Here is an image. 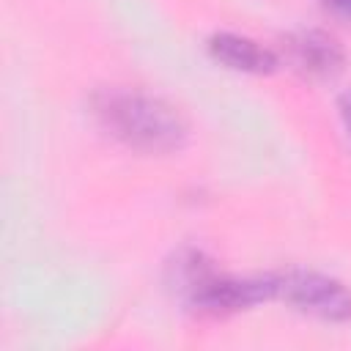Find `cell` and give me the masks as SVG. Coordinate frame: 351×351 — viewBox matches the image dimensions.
<instances>
[{
  "label": "cell",
  "mask_w": 351,
  "mask_h": 351,
  "mask_svg": "<svg viewBox=\"0 0 351 351\" xmlns=\"http://www.w3.org/2000/svg\"><path fill=\"white\" fill-rule=\"evenodd\" d=\"M93 115L110 137L140 154H173L189 137V126L173 104L134 88L99 93L93 99Z\"/></svg>",
  "instance_id": "1"
},
{
  "label": "cell",
  "mask_w": 351,
  "mask_h": 351,
  "mask_svg": "<svg viewBox=\"0 0 351 351\" xmlns=\"http://www.w3.org/2000/svg\"><path fill=\"white\" fill-rule=\"evenodd\" d=\"M277 296H285L296 310L321 321H351V288L337 277L296 269L277 277Z\"/></svg>",
  "instance_id": "3"
},
{
  "label": "cell",
  "mask_w": 351,
  "mask_h": 351,
  "mask_svg": "<svg viewBox=\"0 0 351 351\" xmlns=\"http://www.w3.org/2000/svg\"><path fill=\"white\" fill-rule=\"evenodd\" d=\"M208 52L222 66L244 74H271L280 63L269 47L239 33H214L208 38Z\"/></svg>",
  "instance_id": "4"
},
{
  "label": "cell",
  "mask_w": 351,
  "mask_h": 351,
  "mask_svg": "<svg viewBox=\"0 0 351 351\" xmlns=\"http://www.w3.org/2000/svg\"><path fill=\"white\" fill-rule=\"evenodd\" d=\"M324 3H326V8H332L337 16L351 19V0H324Z\"/></svg>",
  "instance_id": "7"
},
{
  "label": "cell",
  "mask_w": 351,
  "mask_h": 351,
  "mask_svg": "<svg viewBox=\"0 0 351 351\" xmlns=\"http://www.w3.org/2000/svg\"><path fill=\"white\" fill-rule=\"evenodd\" d=\"M200 255L184 266V288L189 304L208 315H228L277 296V277H225L197 263Z\"/></svg>",
  "instance_id": "2"
},
{
  "label": "cell",
  "mask_w": 351,
  "mask_h": 351,
  "mask_svg": "<svg viewBox=\"0 0 351 351\" xmlns=\"http://www.w3.org/2000/svg\"><path fill=\"white\" fill-rule=\"evenodd\" d=\"M285 47H288L291 63L310 77H332L340 71L346 60L343 47L329 33H321V30H302L291 36Z\"/></svg>",
  "instance_id": "5"
},
{
  "label": "cell",
  "mask_w": 351,
  "mask_h": 351,
  "mask_svg": "<svg viewBox=\"0 0 351 351\" xmlns=\"http://www.w3.org/2000/svg\"><path fill=\"white\" fill-rule=\"evenodd\" d=\"M337 110H340V118H343V123H346V129H348V134H351V93H343V96H340Z\"/></svg>",
  "instance_id": "6"
}]
</instances>
